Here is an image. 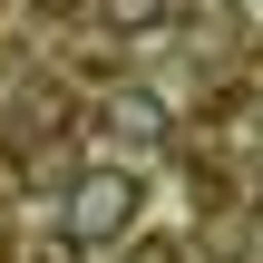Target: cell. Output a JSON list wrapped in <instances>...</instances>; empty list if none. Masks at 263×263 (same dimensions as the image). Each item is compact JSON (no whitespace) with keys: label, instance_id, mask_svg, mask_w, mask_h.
I'll return each instance as SVG.
<instances>
[{"label":"cell","instance_id":"1","mask_svg":"<svg viewBox=\"0 0 263 263\" xmlns=\"http://www.w3.org/2000/svg\"><path fill=\"white\" fill-rule=\"evenodd\" d=\"M137 215V185L127 176H88L78 185V234H107V224H127Z\"/></svg>","mask_w":263,"mask_h":263},{"label":"cell","instance_id":"2","mask_svg":"<svg viewBox=\"0 0 263 263\" xmlns=\"http://www.w3.org/2000/svg\"><path fill=\"white\" fill-rule=\"evenodd\" d=\"M29 263H68V254H29Z\"/></svg>","mask_w":263,"mask_h":263}]
</instances>
